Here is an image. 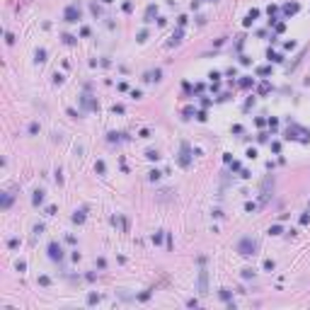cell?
<instances>
[{
	"mask_svg": "<svg viewBox=\"0 0 310 310\" xmlns=\"http://www.w3.org/2000/svg\"><path fill=\"white\" fill-rule=\"evenodd\" d=\"M286 138L291 140V138H298V140H303V143H308L310 133L305 129H301V126H288V131H286Z\"/></svg>",
	"mask_w": 310,
	"mask_h": 310,
	"instance_id": "cell-1",
	"label": "cell"
},
{
	"mask_svg": "<svg viewBox=\"0 0 310 310\" xmlns=\"http://www.w3.org/2000/svg\"><path fill=\"white\" fill-rule=\"evenodd\" d=\"M153 242L160 245V242H162V233H155V235H153Z\"/></svg>",
	"mask_w": 310,
	"mask_h": 310,
	"instance_id": "cell-26",
	"label": "cell"
},
{
	"mask_svg": "<svg viewBox=\"0 0 310 310\" xmlns=\"http://www.w3.org/2000/svg\"><path fill=\"white\" fill-rule=\"evenodd\" d=\"M102 2H111V0H102Z\"/></svg>",
	"mask_w": 310,
	"mask_h": 310,
	"instance_id": "cell-36",
	"label": "cell"
},
{
	"mask_svg": "<svg viewBox=\"0 0 310 310\" xmlns=\"http://www.w3.org/2000/svg\"><path fill=\"white\" fill-rule=\"evenodd\" d=\"M95 170H97V172H100V174L104 172V162H102V160H100V162H97V165H95Z\"/></svg>",
	"mask_w": 310,
	"mask_h": 310,
	"instance_id": "cell-32",
	"label": "cell"
},
{
	"mask_svg": "<svg viewBox=\"0 0 310 310\" xmlns=\"http://www.w3.org/2000/svg\"><path fill=\"white\" fill-rule=\"evenodd\" d=\"M272 73V68L269 66H262V68H257V75H269Z\"/></svg>",
	"mask_w": 310,
	"mask_h": 310,
	"instance_id": "cell-18",
	"label": "cell"
},
{
	"mask_svg": "<svg viewBox=\"0 0 310 310\" xmlns=\"http://www.w3.org/2000/svg\"><path fill=\"white\" fill-rule=\"evenodd\" d=\"M269 90H272V85H269V82H262V85H259V95H267Z\"/></svg>",
	"mask_w": 310,
	"mask_h": 310,
	"instance_id": "cell-16",
	"label": "cell"
},
{
	"mask_svg": "<svg viewBox=\"0 0 310 310\" xmlns=\"http://www.w3.org/2000/svg\"><path fill=\"white\" fill-rule=\"evenodd\" d=\"M41 201H44V191H39V189H36L34 196H32V204H34V206H39Z\"/></svg>",
	"mask_w": 310,
	"mask_h": 310,
	"instance_id": "cell-9",
	"label": "cell"
},
{
	"mask_svg": "<svg viewBox=\"0 0 310 310\" xmlns=\"http://www.w3.org/2000/svg\"><path fill=\"white\" fill-rule=\"evenodd\" d=\"M63 17H66V22H78V20H80V10H78L75 5H68L66 12H63Z\"/></svg>",
	"mask_w": 310,
	"mask_h": 310,
	"instance_id": "cell-5",
	"label": "cell"
},
{
	"mask_svg": "<svg viewBox=\"0 0 310 310\" xmlns=\"http://www.w3.org/2000/svg\"><path fill=\"white\" fill-rule=\"evenodd\" d=\"M191 114H194V107H184V116H187V119H189V116H191Z\"/></svg>",
	"mask_w": 310,
	"mask_h": 310,
	"instance_id": "cell-27",
	"label": "cell"
},
{
	"mask_svg": "<svg viewBox=\"0 0 310 310\" xmlns=\"http://www.w3.org/2000/svg\"><path fill=\"white\" fill-rule=\"evenodd\" d=\"M218 296H221L223 301H228V303H230V291H228V288H223V291H218Z\"/></svg>",
	"mask_w": 310,
	"mask_h": 310,
	"instance_id": "cell-17",
	"label": "cell"
},
{
	"mask_svg": "<svg viewBox=\"0 0 310 310\" xmlns=\"http://www.w3.org/2000/svg\"><path fill=\"white\" fill-rule=\"evenodd\" d=\"M12 199H15V196H12V194H7V196H5V201H2V208H10Z\"/></svg>",
	"mask_w": 310,
	"mask_h": 310,
	"instance_id": "cell-22",
	"label": "cell"
},
{
	"mask_svg": "<svg viewBox=\"0 0 310 310\" xmlns=\"http://www.w3.org/2000/svg\"><path fill=\"white\" fill-rule=\"evenodd\" d=\"M310 223V216L308 213H303V216H301V225H308Z\"/></svg>",
	"mask_w": 310,
	"mask_h": 310,
	"instance_id": "cell-25",
	"label": "cell"
},
{
	"mask_svg": "<svg viewBox=\"0 0 310 310\" xmlns=\"http://www.w3.org/2000/svg\"><path fill=\"white\" fill-rule=\"evenodd\" d=\"M73 223H85V213H82V211H78V213L73 216Z\"/></svg>",
	"mask_w": 310,
	"mask_h": 310,
	"instance_id": "cell-15",
	"label": "cell"
},
{
	"mask_svg": "<svg viewBox=\"0 0 310 310\" xmlns=\"http://www.w3.org/2000/svg\"><path fill=\"white\" fill-rule=\"evenodd\" d=\"M199 293H201V296H206V293H208V272H206V269L199 272Z\"/></svg>",
	"mask_w": 310,
	"mask_h": 310,
	"instance_id": "cell-4",
	"label": "cell"
},
{
	"mask_svg": "<svg viewBox=\"0 0 310 310\" xmlns=\"http://www.w3.org/2000/svg\"><path fill=\"white\" fill-rule=\"evenodd\" d=\"M213 2H216V0H213Z\"/></svg>",
	"mask_w": 310,
	"mask_h": 310,
	"instance_id": "cell-37",
	"label": "cell"
},
{
	"mask_svg": "<svg viewBox=\"0 0 310 310\" xmlns=\"http://www.w3.org/2000/svg\"><path fill=\"white\" fill-rule=\"evenodd\" d=\"M177 160H179L182 167H189L191 165V148H189V143H182L179 145V158Z\"/></svg>",
	"mask_w": 310,
	"mask_h": 310,
	"instance_id": "cell-2",
	"label": "cell"
},
{
	"mask_svg": "<svg viewBox=\"0 0 310 310\" xmlns=\"http://www.w3.org/2000/svg\"><path fill=\"white\" fill-rule=\"evenodd\" d=\"M148 177H150V182H155V179H158V177H160V172H158V170H153V172L148 174Z\"/></svg>",
	"mask_w": 310,
	"mask_h": 310,
	"instance_id": "cell-31",
	"label": "cell"
},
{
	"mask_svg": "<svg viewBox=\"0 0 310 310\" xmlns=\"http://www.w3.org/2000/svg\"><path fill=\"white\" fill-rule=\"evenodd\" d=\"M148 298H150V291H143V293L138 296V301H148Z\"/></svg>",
	"mask_w": 310,
	"mask_h": 310,
	"instance_id": "cell-29",
	"label": "cell"
},
{
	"mask_svg": "<svg viewBox=\"0 0 310 310\" xmlns=\"http://www.w3.org/2000/svg\"><path fill=\"white\" fill-rule=\"evenodd\" d=\"M252 276V269H242V279H250Z\"/></svg>",
	"mask_w": 310,
	"mask_h": 310,
	"instance_id": "cell-35",
	"label": "cell"
},
{
	"mask_svg": "<svg viewBox=\"0 0 310 310\" xmlns=\"http://www.w3.org/2000/svg\"><path fill=\"white\" fill-rule=\"evenodd\" d=\"M298 7H301L298 2H288V5H283V15H296Z\"/></svg>",
	"mask_w": 310,
	"mask_h": 310,
	"instance_id": "cell-7",
	"label": "cell"
},
{
	"mask_svg": "<svg viewBox=\"0 0 310 310\" xmlns=\"http://www.w3.org/2000/svg\"><path fill=\"white\" fill-rule=\"evenodd\" d=\"M36 61H39V63H41V61H46V51H44V49H39V51H36Z\"/></svg>",
	"mask_w": 310,
	"mask_h": 310,
	"instance_id": "cell-19",
	"label": "cell"
},
{
	"mask_svg": "<svg viewBox=\"0 0 310 310\" xmlns=\"http://www.w3.org/2000/svg\"><path fill=\"white\" fill-rule=\"evenodd\" d=\"M29 133H39V124H29Z\"/></svg>",
	"mask_w": 310,
	"mask_h": 310,
	"instance_id": "cell-30",
	"label": "cell"
},
{
	"mask_svg": "<svg viewBox=\"0 0 310 310\" xmlns=\"http://www.w3.org/2000/svg\"><path fill=\"white\" fill-rule=\"evenodd\" d=\"M63 41H66V44H75V36H70V34H66V36H63Z\"/></svg>",
	"mask_w": 310,
	"mask_h": 310,
	"instance_id": "cell-34",
	"label": "cell"
},
{
	"mask_svg": "<svg viewBox=\"0 0 310 310\" xmlns=\"http://www.w3.org/2000/svg\"><path fill=\"white\" fill-rule=\"evenodd\" d=\"M269 233H272V235H281V225H272Z\"/></svg>",
	"mask_w": 310,
	"mask_h": 310,
	"instance_id": "cell-23",
	"label": "cell"
},
{
	"mask_svg": "<svg viewBox=\"0 0 310 310\" xmlns=\"http://www.w3.org/2000/svg\"><path fill=\"white\" fill-rule=\"evenodd\" d=\"M254 250H257V242L252 240V238H242L240 245H238V252L240 254H254Z\"/></svg>",
	"mask_w": 310,
	"mask_h": 310,
	"instance_id": "cell-3",
	"label": "cell"
},
{
	"mask_svg": "<svg viewBox=\"0 0 310 310\" xmlns=\"http://www.w3.org/2000/svg\"><path fill=\"white\" fill-rule=\"evenodd\" d=\"M97 301H100V296H97V293H90V296H87V303H90V305H95Z\"/></svg>",
	"mask_w": 310,
	"mask_h": 310,
	"instance_id": "cell-21",
	"label": "cell"
},
{
	"mask_svg": "<svg viewBox=\"0 0 310 310\" xmlns=\"http://www.w3.org/2000/svg\"><path fill=\"white\" fill-rule=\"evenodd\" d=\"M155 12H158V10H155V5H150V7L145 10V22H150V17H153Z\"/></svg>",
	"mask_w": 310,
	"mask_h": 310,
	"instance_id": "cell-14",
	"label": "cell"
},
{
	"mask_svg": "<svg viewBox=\"0 0 310 310\" xmlns=\"http://www.w3.org/2000/svg\"><path fill=\"white\" fill-rule=\"evenodd\" d=\"M82 104H85V107H87V109H100V104L95 102V100H90V97H87V95H85V97H82Z\"/></svg>",
	"mask_w": 310,
	"mask_h": 310,
	"instance_id": "cell-8",
	"label": "cell"
},
{
	"mask_svg": "<svg viewBox=\"0 0 310 310\" xmlns=\"http://www.w3.org/2000/svg\"><path fill=\"white\" fill-rule=\"evenodd\" d=\"M145 158H148V160H158L160 155H158V150H148V153H145Z\"/></svg>",
	"mask_w": 310,
	"mask_h": 310,
	"instance_id": "cell-20",
	"label": "cell"
},
{
	"mask_svg": "<svg viewBox=\"0 0 310 310\" xmlns=\"http://www.w3.org/2000/svg\"><path fill=\"white\" fill-rule=\"evenodd\" d=\"M179 41H182V32H174V34H172V39L167 41V46H177Z\"/></svg>",
	"mask_w": 310,
	"mask_h": 310,
	"instance_id": "cell-10",
	"label": "cell"
},
{
	"mask_svg": "<svg viewBox=\"0 0 310 310\" xmlns=\"http://www.w3.org/2000/svg\"><path fill=\"white\" fill-rule=\"evenodd\" d=\"M252 82H254L252 78H242V80H240V87H242V90H247V87H252Z\"/></svg>",
	"mask_w": 310,
	"mask_h": 310,
	"instance_id": "cell-13",
	"label": "cell"
},
{
	"mask_svg": "<svg viewBox=\"0 0 310 310\" xmlns=\"http://www.w3.org/2000/svg\"><path fill=\"white\" fill-rule=\"evenodd\" d=\"M49 257H51L53 262H58V259L63 257V252H61V245H58V242H51V245H49Z\"/></svg>",
	"mask_w": 310,
	"mask_h": 310,
	"instance_id": "cell-6",
	"label": "cell"
},
{
	"mask_svg": "<svg viewBox=\"0 0 310 310\" xmlns=\"http://www.w3.org/2000/svg\"><path fill=\"white\" fill-rule=\"evenodd\" d=\"M267 56H269V61H274V63H281V61H283V58H281V53H276V51H272V49H269V53H267Z\"/></svg>",
	"mask_w": 310,
	"mask_h": 310,
	"instance_id": "cell-11",
	"label": "cell"
},
{
	"mask_svg": "<svg viewBox=\"0 0 310 310\" xmlns=\"http://www.w3.org/2000/svg\"><path fill=\"white\" fill-rule=\"evenodd\" d=\"M245 208H247V211L252 213V211H257V204H252V201H250V204H245Z\"/></svg>",
	"mask_w": 310,
	"mask_h": 310,
	"instance_id": "cell-33",
	"label": "cell"
},
{
	"mask_svg": "<svg viewBox=\"0 0 310 310\" xmlns=\"http://www.w3.org/2000/svg\"><path fill=\"white\" fill-rule=\"evenodd\" d=\"M145 80H160V70L155 68V70H150L148 75H145Z\"/></svg>",
	"mask_w": 310,
	"mask_h": 310,
	"instance_id": "cell-12",
	"label": "cell"
},
{
	"mask_svg": "<svg viewBox=\"0 0 310 310\" xmlns=\"http://www.w3.org/2000/svg\"><path fill=\"white\" fill-rule=\"evenodd\" d=\"M257 17H259V10H252V12H250V15H247V20H252V22H254V20H257Z\"/></svg>",
	"mask_w": 310,
	"mask_h": 310,
	"instance_id": "cell-24",
	"label": "cell"
},
{
	"mask_svg": "<svg viewBox=\"0 0 310 310\" xmlns=\"http://www.w3.org/2000/svg\"><path fill=\"white\" fill-rule=\"evenodd\" d=\"M264 269H267V272H272V269H274V262H272V259H267V262H264Z\"/></svg>",
	"mask_w": 310,
	"mask_h": 310,
	"instance_id": "cell-28",
	"label": "cell"
}]
</instances>
